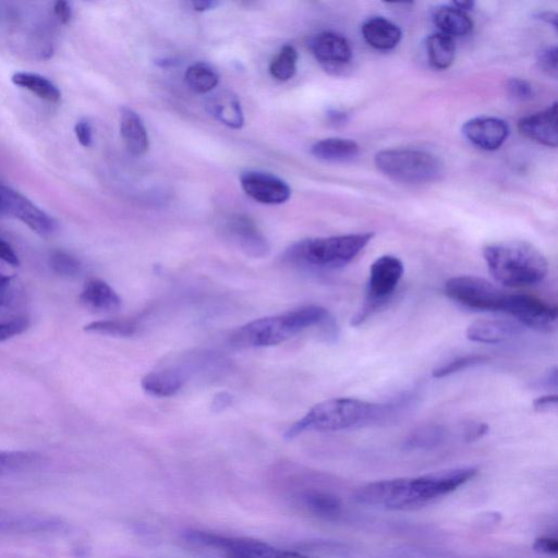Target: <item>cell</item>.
<instances>
[{"label":"cell","instance_id":"6da1fadb","mask_svg":"<svg viewBox=\"0 0 558 558\" xmlns=\"http://www.w3.org/2000/svg\"><path fill=\"white\" fill-rule=\"evenodd\" d=\"M408 404L405 397L392 403L377 404L355 398H332L315 404L284 434L292 439L307 430L333 432L380 422Z\"/></svg>","mask_w":558,"mask_h":558},{"label":"cell","instance_id":"7a4b0ae2","mask_svg":"<svg viewBox=\"0 0 558 558\" xmlns=\"http://www.w3.org/2000/svg\"><path fill=\"white\" fill-rule=\"evenodd\" d=\"M483 257L493 278L510 288L536 284L548 271L544 254L525 241L489 243L483 247Z\"/></svg>","mask_w":558,"mask_h":558},{"label":"cell","instance_id":"3957f363","mask_svg":"<svg viewBox=\"0 0 558 558\" xmlns=\"http://www.w3.org/2000/svg\"><path fill=\"white\" fill-rule=\"evenodd\" d=\"M332 323L328 311L307 305L280 315L252 320L230 335V342L239 348H259L281 343L294 335L316 325Z\"/></svg>","mask_w":558,"mask_h":558},{"label":"cell","instance_id":"277c9868","mask_svg":"<svg viewBox=\"0 0 558 558\" xmlns=\"http://www.w3.org/2000/svg\"><path fill=\"white\" fill-rule=\"evenodd\" d=\"M374 233H351L304 239L284 253L287 263L312 269H336L349 264L369 243Z\"/></svg>","mask_w":558,"mask_h":558},{"label":"cell","instance_id":"5b68a950","mask_svg":"<svg viewBox=\"0 0 558 558\" xmlns=\"http://www.w3.org/2000/svg\"><path fill=\"white\" fill-rule=\"evenodd\" d=\"M477 470L460 466L417 477L398 478L395 495L387 509L409 511L424 508L470 481Z\"/></svg>","mask_w":558,"mask_h":558},{"label":"cell","instance_id":"8992f818","mask_svg":"<svg viewBox=\"0 0 558 558\" xmlns=\"http://www.w3.org/2000/svg\"><path fill=\"white\" fill-rule=\"evenodd\" d=\"M376 168L390 179L407 184L437 181L442 174L439 159L425 150L386 149L374 158Z\"/></svg>","mask_w":558,"mask_h":558},{"label":"cell","instance_id":"52a82bcc","mask_svg":"<svg viewBox=\"0 0 558 558\" xmlns=\"http://www.w3.org/2000/svg\"><path fill=\"white\" fill-rule=\"evenodd\" d=\"M184 539L197 547L219 551L225 558H319L299 550H289L251 538L226 536L207 531H189Z\"/></svg>","mask_w":558,"mask_h":558},{"label":"cell","instance_id":"ba28073f","mask_svg":"<svg viewBox=\"0 0 558 558\" xmlns=\"http://www.w3.org/2000/svg\"><path fill=\"white\" fill-rule=\"evenodd\" d=\"M403 263L393 255H383L371 266L366 299L352 318V325L362 324L374 311L387 302L395 292L402 275Z\"/></svg>","mask_w":558,"mask_h":558},{"label":"cell","instance_id":"9c48e42d","mask_svg":"<svg viewBox=\"0 0 558 558\" xmlns=\"http://www.w3.org/2000/svg\"><path fill=\"white\" fill-rule=\"evenodd\" d=\"M445 293L457 303L477 311L504 312L508 293L476 276H458L445 283Z\"/></svg>","mask_w":558,"mask_h":558},{"label":"cell","instance_id":"30bf717a","mask_svg":"<svg viewBox=\"0 0 558 558\" xmlns=\"http://www.w3.org/2000/svg\"><path fill=\"white\" fill-rule=\"evenodd\" d=\"M7 216L14 217L41 236H48L58 229L57 220L35 205L26 196L10 186L0 184Z\"/></svg>","mask_w":558,"mask_h":558},{"label":"cell","instance_id":"8fae6325","mask_svg":"<svg viewBox=\"0 0 558 558\" xmlns=\"http://www.w3.org/2000/svg\"><path fill=\"white\" fill-rule=\"evenodd\" d=\"M504 313L513 316L521 326L536 330H549L557 320L556 307L523 293H508Z\"/></svg>","mask_w":558,"mask_h":558},{"label":"cell","instance_id":"7c38bea8","mask_svg":"<svg viewBox=\"0 0 558 558\" xmlns=\"http://www.w3.org/2000/svg\"><path fill=\"white\" fill-rule=\"evenodd\" d=\"M243 191L258 203L279 205L286 203L291 195L286 181L272 173L248 170L240 175Z\"/></svg>","mask_w":558,"mask_h":558},{"label":"cell","instance_id":"4fadbf2b","mask_svg":"<svg viewBox=\"0 0 558 558\" xmlns=\"http://www.w3.org/2000/svg\"><path fill=\"white\" fill-rule=\"evenodd\" d=\"M308 46L314 57L326 70L338 71L351 62V46L340 34L322 32L311 38Z\"/></svg>","mask_w":558,"mask_h":558},{"label":"cell","instance_id":"5bb4252c","mask_svg":"<svg viewBox=\"0 0 558 558\" xmlns=\"http://www.w3.org/2000/svg\"><path fill=\"white\" fill-rule=\"evenodd\" d=\"M227 236L246 255L264 257L269 252V244L255 222L247 216L234 215L225 223Z\"/></svg>","mask_w":558,"mask_h":558},{"label":"cell","instance_id":"9a60e30c","mask_svg":"<svg viewBox=\"0 0 558 558\" xmlns=\"http://www.w3.org/2000/svg\"><path fill=\"white\" fill-rule=\"evenodd\" d=\"M464 137L484 150H496L509 135L508 123L495 117H478L466 121L462 126Z\"/></svg>","mask_w":558,"mask_h":558},{"label":"cell","instance_id":"2e32d148","mask_svg":"<svg viewBox=\"0 0 558 558\" xmlns=\"http://www.w3.org/2000/svg\"><path fill=\"white\" fill-rule=\"evenodd\" d=\"M518 130L523 136L548 147L558 144L557 104L519 120Z\"/></svg>","mask_w":558,"mask_h":558},{"label":"cell","instance_id":"e0dca14e","mask_svg":"<svg viewBox=\"0 0 558 558\" xmlns=\"http://www.w3.org/2000/svg\"><path fill=\"white\" fill-rule=\"evenodd\" d=\"M522 330L519 323L505 319H480L466 328V338L474 342L497 344L518 336Z\"/></svg>","mask_w":558,"mask_h":558},{"label":"cell","instance_id":"ac0fdd59","mask_svg":"<svg viewBox=\"0 0 558 558\" xmlns=\"http://www.w3.org/2000/svg\"><path fill=\"white\" fill-rule=\"evenodd\" d=\"M81 304L94 313H113L121 307V299L114 289L101 279L88 280L81 294Z\"/></svg>","mask_w":558,"mask_h":558},{"label":"cell","instance_id":"d6986e66","mask_svg":"<svg viewBox=\"0 0 558 558\" xmlns=\"http://www.w3.org/2000/svg\"><path fill=\"white\" fill-rule=\"evenodd\" d=\"M120 134L128 150L136 156L144 155L149 147L146 128L140 116L129 107L120 109Z\"/></svg>","mask_w":558,"mask_h":558},{"label":"cell","instance_id":"ffe728a7","mask_svg":"<svg viewBox=\"0 0 558 558\" xmlns=\"http://www.w3.org/2000/svg\"><path fill=\"white\" fill-rule=\"evenodd\" d=\"M361 31L365 41L377 50L395 48L402 35L398 25L383 16L367 19Z\"/></svg>","mask_w":558,"mask_h":558},{"label":"cell","instance_id":"44dd1931","mask_svg":"<svg viewBox=\"0 0 558 558\" xmlns=\"http://www.w3.org/2000/svg\"><path fill=\"white\" fill-rule=\"evenodd\" d=\"M208 112L219 122L231 129H241L244 123L243 111L236 96L229 90L213 95L207 101Z\"/></svg>","mask_w":558,"mask_h":558},{"label":"cell","instance_id":"7402d4cb","mask_svg":"<svg viewBox=\"0 0 558 558\" xmlns=\"http://www.w3.org/2000/svg\"><path fill=\"white\" fill-rule=\"evenodd\" d=\"M360 147L349 138L329 137L316 142L311 153L319 160L327 162H349L357 157Z\"/></svg>","mask_w":558,"mask_h":558},{"label":"cell","instance_id":"603a6c76","mask_svg":"<svg viewBox=\"0 0 558 558\" xmlns=\"http://www.w3.org/2000/svg\"><path fill=\"white\" fill-rule=\"evenodd\" d=\"M433 21L440 31L451 38L468 35L473 28V22L466 12L452 4L438 7L433 14Z\"/></svg>","mask_w":558,"mask_h":558},{"label":"cell","instance_id":"cb8c5ba5","mask_svg":"<svg viewBox=\"0 0 558 558\" xmlns=\"http://www.w3.org/2000/svg\"><path fill=\"white\" fill-rule=\"evenodd\" d=\"M184 380L183 374L177 369H160L145 375L142 388L155 397H170L182 388Z\"/></svg>","mask_w":558,"mask_h":558},{"label":"cell","instance_id":"d4e9b609","mask_svg":"<svg viewBox=\"0 0 558 558\" xmlns=\"http://www.w3.org/2000/svg\"><path fill=\"white\" fill-rule=\"evenodd\" d=\"M11 81L14 85L25 88L49 102H58L61 99L58 86L40 74L16 72L11 76Z\"/></svg>","mask_w":558,"mask_h":558},{"label":"cell","instance_id":"484cf974","mask_svg":"<svg viewBox=\"0 0 558 558\" xmlns=\"http://www.w3.org/2000/svg\"><path fill=\"white\" fill-rule=\"evenodd\" d=\"M425 47L428 61L435 69L445 70L452 64L456 54L453 38L434 33L426 38Z\"/></svg>","mask_w":558,"mask_h":558},{"label":"cell","instance_id":"4316f807","mask_svg":"<svg viewBox=\"0 0 558 558\" xmlns=\"http://www.w3.org/2000/svg\"><path fill=\"white\" fill-rule=\"evenodd\" d=\"M449 436L444 425L427 424L409 434L404 441L408 449H432L441 445Z\"/></svg>","mask_w":558,"mask_h":558},{"label":"cell","instance_id":"83f0119b","mask_svg":"<svg viewBox=\"0 0 558 558\" xmlns=\"http://www.w3.org/2000/svg\"><path fill=\"white\" fill-rule=\"evenodd\" d=\"M184 78L189 88L198 94L213 90L219 82L217 71L205 62L191 64L185 71Z\"/></svg>","mask_w":558,"mask_h":558},{"label":"cell","instance_id":"f1b7e54d","mask_svg":"<svg viewBox=\"0 0 558 558\" xmlns=\"http://www.w3.org/2000/svg\"><path fill=\"white\" fill-rule=\"evenodd\" d=\"M137 329L138 323L133 318L95 320L84 327L87 332L114 337H129L134 335Z\"/></svg>","mask_w":558,"mask_h":558},{"label":"cell","instance_id":"f546056e","mask_svg":"<svg viewBox=\"0 0 558 558\" xmlns=\"http://www.w3.org/2000/svg\"><path fill=\"white\" fill-rule=\"evenodd\" d=\"M298 51L291 45L283 46L269 64L271 76L280 82L289 81L296 72Z\"/></svg>","mask_w":558,"mask_h":558},{"label":"cell","instance_id":"4dcf8cb0","mask_svg":"<svg viewBox=\"0 0 558 558\" xmlns=\"http://www.w3.org/2000/svg\"><path fill=\"white\" fill-rule=\"evenodd\" d=\"M38 459L37 453L31 451L0 450V475L26 469Z\"/></svg>","mask_w":558,"mask_h":558},{"label":"cell","instance_id":"1f68e13d","mask_svg":"<svg viewBox=\"0 0 558 558\" xmlns=\"http://www.w3.org/2000/svg\"><path fill=\"white\" fill-rule=\"evenodd\" d=\"M49 266L54 274L65 278L75 277L82 270L81 262L75 256L59 250L50 253Z\"/></svg>","mask_w":558,"mask_h":558},{"label":"cell","instance_id":"d6a6232c","mask_svg":"<svg viewBox=\"0 0 558 558\" xmlns=\"http://www.w3.org/2000/svg\"><path fill=\"white\" fill-rule=\"evenodd\" d=\"M486 361V356L477 354L459 356L435 368L433 371V376L436 378H442L451 374L458 373L460 371L466 369L471 366L485 363Z\"/></svg>","mask_w":558,"mask_h":558},{"label":"cell","instance_id":"836d02e7","mask_svg":"<svg viewBox=\"0 0 558 558\" xmlns=\"http://www.w3.org/2000/svg\"><path fill=\"white\" fill-rule=\"evenodd\" d=\"M557 47L556 46H548L542 48L536 56V61L539 66V69L545 72L547 75L553 76L554 78L557 77Z\"/></svg>","mask_w":558,"mask_h":558},{"label":"cell","instance_id":"e575fe53","mask_svg":"<svg viewBox=\"0 0 558 558\" xmlns=\"http://www.w3.org/2000/svg\"><path fill=\"white\" fill-rule=\"evenodd\" d=\"M28 319L25 317H15L11 320L1 322L0 342L24 332L28 328Z\"/></svg>","mask_w":558,"mask_h":558},{"label":"cell","instance_id":"d590c367","mask_svg":"<svg viewBox=\"0 0 558 558\" xmlns=\"http://www.w3.org/2000/svg\"><path fill=\"white\" fill-rule=\"evenodd\" d=\"M507 89L511 97L520 101H526L533 97L532 86L522 78L514 77L509 80Z\"/></svg>","mask_w":558,"mask_h":558},{"label":"cell","instance_id":"8d00e7d4","mask_svg":"<svg viewBox=\"0 0 558 558\" xmlns=\"http://www.w3.org/2000/svg\"><path fill=\"white\" fill-rule=\"evenodd\" d=\"M488 425L481 422H466L461 425L459 432L465 441H474L482 438L488 432Z\"/></svg>","mask_w":558,"mask_h":558},{"label":"cell","instance_id":"74e56055","mask_svg":"<svg viewBox=\"0 0 558 558\" xmlns=\"http://www.w3.org/2000/svg\"><path fill=\"white\" fill-rule=\"evenodd\" d=\"M74 133L82 146L90 147L93 145V129L87 120H78L74 125Z\"/></svg>","mask_w":558,"mask_h":558},{"label":"cell","instance_id":"f35d334b","mask_svg":"<svg viewBox=\"0 0 558 558\" xmlns=\"http://www.w3.org/2000/svg\"><path fill=\"white\" fill-rule=\"evenodd\" d=\"M536 553L545 555H555L558 553V542L550 537H538L533 544Z\"/></svg>","mask_w":558,"mask_h":558},{"label":"cell","instance_id":"ab89813d","mask_svg":"<svg viewBox=\"0 0 558 558\" xmlns=\"http://www.w3.org/2000/svg\"><path fill=\"white\" fill-rule=\"evenodd\" d=\"M558 398L557 395H546L536 398L533 401V408L537 412H550L557 409Z\"/></svg>","mask_w":558,"mask_h":558},{"label":"cell","instance_id":"60d3db41","mask_svg":"<svg viewBox=\"0 0 558 558\" xmlns=\"http://www.w3.org/2000/svg\"><path fill=\"white\" fill-rule=\"evenodd\" d=\"M0 259L8 265L17 267L20 259L13 247L3 239L0 238Z\"/></svg>","mask_w":558,"mask_h":558},{"label":"cell","instance_id":"b9f144b4","mask_svg":"<svg viewBox=\"0 0 558 558\" xmlns=\"http://www.w3.org/2000/svg\"><path fill=\"white\" fill-rule=\"evenodd\" d=\"M53 13L60 23L66 24L72 16V9L70 3L63 0L54 2Z\"/></svg>","mask_w":558,"mask_h":558},{"label":"cell","instance_id":"7bdbcfd3","mask_svg":"<svg viewBox=\"0 0 558 558\" xmlns=\"http://www.w3.org/2000/svg\"><path fill=\"white\" fill-rule=\"evenodd\" d=\"M11 284V278L0 274V307L4 305L10 299Z\"/></svg>","mask_w":558,"mask_h":558},{"label":"cell","instance_id":"ee69618b","mask_svg":"<svg viewBox=\"0 0 558 558\" xmlns=\"http://www.w3.org/2000/svg\"><path fill=\"white\" fill-rule=\"evenodd\" d=\"M219 2L215 0H199V1H192L191 5L193 10L198 12H205L215 9L218 7Z\"/></svg>","mask_w":558,"mask_h":558},{"label":"cell","instance_id":"f6af8a7d","mask_svg":"<svg viewBox=\"0 0 558 558\" xmlns=\"http://www.w3.org/2000/svg\"><path fill=\"white\" fill-rule=\"evenodd\" d=\"M230 401H231V398L228 393L220 392L214 399V403H213L214 410L215 411L222 410L223 408H226L227 405L230 404Z\"/></svg>","mask_w":558,"mask_h":558},{"label":"cell","instance_id":"bcb514c9","mask_svg":"<svg viewBox=\"0 0 558 558\" xmlns=\"http://www.w3.org/2000/svg\"><path fill=\"white\" fill-rule=\"evenodd\" d=\"M541 384L545 386L546 388L557 387V368L554 367L549 369L546 375L542 378Z\"/></svg>","mask_w":558,"mask_h":558},{"label":"cell","instance_id":"7dc6e473","mask_svg":"<svg viewBox=\"0 0 558 558\" xmlns=\"http://www.w3.org/2000/svg\"><path fill=\"white\" fill-rule=\"evenodd\" d=\"M537 17L545 23L553 25V27L557 29V14L555 12H541L537 14Z\"/></svg>","mask_w":558,"mask_h":558},{"label":"cell","instance_id":"c3c4849f","mask_svg":"<svg viewBox=\"0 0 558 558\" xmlns=\"http://www.w3.org/2000/svg\"><path fill=\"white\" fill-rule=\"evenodd\" d=\"M328 118L332 123H342L345 121L347 116L343 112L331 110L328 112Z\"/></svg>","mask_w":558,"mask_h":558},{"label":"cell","instance_id":"681fc988","mask_svg":"<svg viewBox=\"0 0 558 558\" xmlns=\"http://www.w3.org/2000/svg\"><path fill=\"white\" fill-rule=\"evenodd\" d=\"M451 4L456 8H458L459 10H462V11H469V10H472L473 7H474V2L473 1H452Z\"/></svg>","mask_w":558,"mask_h":558},{"label":"cell","instance_id":"f907efd6","mask_svg":"<svg viewBox=\"0 0 558 558\" xmlns=\"http://www.w3.org/2000/svg\"><path fill=\"white\" fill-rule=\"evenodd\" d=\"M3 216H7V214H5V208H4V205H3L2 196L0 194V217H3Z\"/></svg>","mask_w":558,"mask_h":558}]
</instances>
